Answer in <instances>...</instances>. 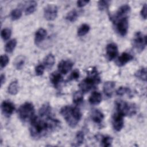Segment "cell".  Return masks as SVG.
<instances>
[{"mask_svg":"<svg viewBox=\"0 0 147 147\" xmlns=\"http://www.w3.org/2000/svg\"><path fill=\"white\" fill-rule=\"evenodd\" d=\"M123 118V116L117 111L112 116V125L114 129L117 131H121L123 127L124 121Z\"/></svg>","mask_w":147,"mask_h":147,"instance_id":"cell-9","label":"cell"},{"mask_svg":"<svg viewBox=\"0 0 147 147\" xmlns=\"http://www.w3.org/2000/svg\"><path fill=\"white\" fill-rule=\"evenodd\" d=\"M133 46L138 52L142 51L146 45V36L141 32H137L133 38Z\"/></svg>","mask_w":147,"mask_h":147,"instance_id":"cell-6","label":"cell"},{"mask_svg":"<svg viewBox=\"0 0 147 147\" xmlns=\"http://www.w3.org/2000/svg\"><path fill=\"white\" fill-rule=\"evenodd\" d=\"M22 16V10L20 8H16L13 10L10 13V18L12 20H17Z\"/></svg>","mask_w":147,"mask_h":147,"instance_id":"cell-31","label":"cell"},{"mask_svg":"<svg viewBox=\"0 0 147 147\" xmlns=\"http://www.w3.org/2000/svg\"><path fill=\"white\" fill-rule=\"evenodd\" d=\"M25 57L22 56H18L14 61V65L17 69H21L25 64Z\"/></svg>","mask_w":147,"mask_h":147,"instance_id":"cell-24","label":"cell"},{"mask_svg":"<svg viewBox=\"0 0 147 147\" xmlns=\"http://www.w3.org/2000/svg\"><path fill=\"white\" fill-rule=\"evenodd\" d=\"M84 140V135L83 131H79L76 133V137H75V142L73 145L74 146H80L81 145Z\"/></svg>","mask_w":147,"mask_h":147,"instance_id":"cell-27","label":"cell"},{"mask_svg":"<svg viewBox=\"0 0 147 147\" xmlns=\"http://www.w3.org/2000/svg\"><path fill=\"white\" fill-rule=\"evenodd\" d=\"M146 9H147V6H146V4L145 3L142 6L140 12L141 17L145 20L146 18Z\"/></svg>","mask_w":147,"mask_h":147,"instance_id":"cell-38","label":"cell"},{"mask_svg":"<svg viewBox=\"0 0 147 147\" xmlns=\"http://www.w3.org/2000/svg\"><path fill=\"white\" fill-rule=\"evenodd\" d=\"M62 80L63 77L59 72H53L50 75V81L55 87H57Z\"/></svg>","mask_w":147,"mask_h":147,"instance_id":"cell-17","label":"cell"},{"mask_svg":"<svg viewBox=\"0 0 147 147\" xmlns=\"http://www.w3.org/2000/svg\"><path fill=\"white\" fill-rule=\"evenodd\" d=\"M110 4V1H99L98 3V8L100 10H103L105 9H107L109 8Z\"/></svg>","mask_w":147,"mask_h":147,"instance_id":"cell-34","label":"cell"},{"mask_svg":"<svg viewBox=\"0 0 147 147\" xmlns=\"http://www.w3.org/2000/svg\"><path fill=\"white\" fill-rule=\"evenodd\" d=\"M37 5V3L36 1H29L28 3V5L25 10L26 15H29L33 13L36 10Z\"/></svg>","mask_w":147,"mask_h":147,"instance_id":"cell-21","label":"cell"},{"mask_svg":"<svg viewBox=\"0 0 147 147\" xmlns=\"http://www.w3.org/2000/svg\"><path fill=\"white\" fill-rule=\"evenodd\" d=\"M118 53L117 45L114 43H110L106 46V55L109 60L115 59Z\"/></svg>","mask_w":147,"mask_h":147,"instance_id":"cell-13","label":"cell"},{"mask_svg":"<svg viewBox=\"0 0 147 147\" xmlns=\"http://www.w3.org/2000/svg\"><path fill=\"white\" fill-rule=\"evenodd\" d=\"M44 70H45L44 65H43L42 64L38 65L35 68V72L36 74V75H37V76L42 75L44 72Z\"/></svg>","mask_w":147,"mask_h":147,"instance_id":"cell-37","label":"cell"},{"mask_svg":"<svg viewBox=\"0 0 147 147\" xmlns=\"http://www.w3.org/2000/svg\"><path fill=\"white\" fill-rule=\"evenodd\" d=\"M83 100V93L80 90L76 91L73 95V102L76 104H79Z\"/></svg>","mask_w":147,"mask_h":147,"instance_id":"cell-28","label":"cell"},{"mask_svg":"<svg viewBox=\"0 0 147 147\" xmlns=\"http://www.w3.org/2000/svg\"><path fill=\"white\" fill-rule=\"evenodd\" d=\"M35 110L30 102H25L20 106L18 110L20 119L24 122H30L34 117Z\"/></svg>","mask_w":147,"mask_h":147,"instance_id":"cell-4","label":"cell"},{"mask_svg":"<svg viewBox=\"0 0 147 147\" xmlns=\"http://www.w3.org/2000/svg\"><path fill=\"white\" fill-rule=\"evenodd\" d=\"M91 117L95 123L100 124L104 119V114L98 109H93L91 111Z\"/></svg>","mask_w":147,"mask_h":147,"instance_id":"cell-16","label":"cell"},{"mask_svg":"<svg viewBox=\"0 0 147 147\" xmlns=\"http://www.w3.org/2000/svg\"><path fill=\"white\" fill-rule=\"evenodd\" d=\"M100 82V77L99 74L96 68L93 67L88 71L87 76L80 83L79 87L83 93H86L99 83Z\"/></svg>","mask_w":147,"mask_h":147,"instance_id":"cell-3","label":"cell"},{"mask_svg":"<svg viewBox=\"0 0 147 147\" xmlns=\"http://www.w3.org/2000/svg\"><path fill=\"white\" fill-rule=\"evenodd\" d=\"M102 94L97 91L93 92L89 97L88 102L91 105H96L99 104L102 101Z\"/></svg>","mask_w":147,"mask_h":147,"instance_id":"cell-19","label":"cell"},{"mask_svg":"<svg viewBox=\"0 0 147 147\" xmlns=\"http://www.w3.org/2000/svg\"><path fill=\"white\" fill-rule=\"evenodd\" d=\"M113 138L110 136H103L101 139V145L104 147H109L111 145Z\"/></svg>","mask_w":147,"mask_h":147,"instance_id":"cell-32","label":"cell"},{"mask_svg":"<svg viewBox=\"0 0 147 147\" xmlns=\"http://www.w3.org/2000/svg\"><path fill=\"white\" fill-rule=\"evenodd\" d=\"M8 92L11 95H16L18 91V84L17 80H14L10 83L8 86Z\"/></svg>","mask_w":147,"mask_h":147,"instance_id":"cell-22","label":"cell"},{"mask_svg":"<svg viewBox=\"0 0 147 147\" xmlns=\"http://www.w3.org/2000/svg\"><path fill=\"white\" fill-rule=\"evenodd\" d=\"M60 112L68 125L71 127H76L82 118V113L76 107L64 106L61 107Z\"/></svg>","mask_w":147,"mask_h":147,"instance_id":"cell-2","label":"cell"},{"mask_svg":"<svg viewBox=\"0 0 147 147\" xmlns=\"http://www.w3.org/2000/svg\"><path fill=\"white\" fill-rule=\"evenodd\" d=\"M90 27L88 25L84 24L81 25L78 29V35L79 36H83L86 35L90 30Z\"/></svg>","mask_w":147,"mask_h":147,"instance_id":"cell-26","label":"cell"},{"mask_svg":"<svg viewBox=\"0 0 147 147\" xmlns=\"http://www.w3.org/2000/svg\"><path fill=\"white\" fill-rule=\"evenodd\" d=\"M130 10V7L127 4L123 5L118 9V10L115 13L114 15L110 17V19L113 22H114L118 19L126 17V14L128 13H129Z\"/></svg>","mask_w":147,"mask_h":147,"instance_id":"cell-10","label":"cell"},{"mask_svg":"<svg viewBox=\"0 0 147 147\" xmlns=\"http://www.w3.org/2000/svg\"><path fill=\"white\" fill-rule=\"evenodd\" d=\"M116 94L118 96H123L125 94H127L130 96H131V91L130 88L127 87H120L116 91Z\"/></svg>","mask_w":147,"mask_h":147,"instance_id":"cell-30","label":"cell"},{"mask_svg":"<svg viewBox=\"0 0 147 147\" xmlns=\"http://www.w3.org/2000/svg\"><path fill=\"white\" fill-rule=\"evenodd\" d=\"M17 45V40L15 38L9 40L5 45V51L7 53H11L13 51Z\"/></svg>","mask_w":147,"mask_h":147,"instance_id":"cell-23","label":"cell"},{"mask_svg":"<svg viewBox=\"0 0 147 147\" xmlns=\"http://www.w3.org/2000/svg\"><path fill=\"white\" fill-rule=\"evenodd\" d=\"M59 125L60 121L52 116L49 104L46 103L39 109L38 115H34L30 121V134L33 138L38 139L55 131Z\"/></svg>","mask_w":147,"mask_h":147,"instance_id":"cell-1","label":"cell"},{"mask_svg":"<svg viewBox=\"0 0 147 147\" xmlns=\"http://www.w3.org/2000/svg\"><path fill=\"white\" fill-rule=\"evenodd\" d=\"M89 1H84V0H80L77 1V6L79 7H82L89 3Z\"/></svg>","mask_w":147,"mask_h":147,"instance_id":"cell-39","label":"cell"},{"mask_svg":"<svg viewBox=\"0 0 147 147\" xmlns=\"http://www.w3.org/2000/svg\"><path fill=\"white\" fill-rule=\"evenodd\" d=\"M135 76L142 81H146V69L145 68H141L135 73Z\"/></svg>","mask_w":147,"mask_h":147,"instance_id":"cell-25","label":"cell"},{"mask_svg":"<svg viewBox=\"0 0 147 147\" xmlns=\"http://www.w3.org/2000/svg\"><path fill=\"white\" fill-rule=\"evenodd\" d=\"M80 76V72L78 69H74L71 74L69 77L68 78V80L71 81V80H77Z\"/></svg>","mask_w":147,"mask_h":147,"instance_id":"cell-35","label":"cell"},{"mask_svg":"<svg viewBox=\"0 0 147 147\" xmlns=\"http://www.w3.org/2000/svg\"><path fill=\"white\" fill-rule=\"evenodd\" d=\"M1 86L5 83V75L4 74H1Z\"/></svg>","mask_w":147,"mask_h":147,"instance_id":"cell-40","label":"cell"},{"mask_svg":"<svg viewBox=\"0 0 147 147\" xmlns=\"http://www.w3.org/2000/svg\"><path fill=\"white\" fill-rule=\"evenodd\" d=\"M117 111L123 117L133 115L136 113L137 107L133 103H129L125 101L119 100L115 102Z\"/></svg>","mask_w":147,"mask_h":147,"instance_id":"cell-5","label":"cell"},{"mask_svg":"<svg viewBox=\"0 0 147 147\" xmlns=\"http://www.w3.org/2000/svg\"><path fill=\"white\" fill-rule=\"evenodd\" d=\"M55 62V58L53 55L49 53L44 59V64L45 67L50 69L51 68Z\"/></svg>","mask_w":147,"mask_h":147,"instance_id":"cell-20","label":"cell"},{"mask_svg":"<svg viewBox=\"0 0 147 147\" xmlns=\"http://www.w3.org/2000/svg\"><path fill=\"white\" fill-rule=\"evenodd\" d=\"M133 59V56L131 54L127 52H123L118 57L117 63L119 66L121 67L132 60Z\"/></svg>","mask_w":147,"mask_h":147,"instance_id":"cell-15","label":"cell"},{"mask_svg":"<svg viewBox=\"0 0 147 147\" xmlns=\"http://www.w3.org/2000/svg\"><path fill=\"white\" fill-rule=\"evenodd\" d=\"M114 23L115 24L117 32L121 36H124L127 34L129 28V22L127 16L118 19Z\"/></svg>","mask_w":147,"mask_h":147,"instance_id":"cell-7","label":"cell"},{"mask_svg":"<svg viewBox=\"0 0 147 147\" xmlns=\"http://www.w3.org/2000/svg\"><path fill=\"white\" fill-rule=\"evenodd\" d=\"M78 16V11L76 10H72L67 13L65 18L69 22H74L77 20Z\"/></svg>","mask_w":147,"mask_h":147,"instance_id":"cell-29","label":"cell"},{"mask_svg":"<svg viewBox=\"0 0 147 147\" xmlns=\"http://www.w3.org/2000/svg\"><path fill=\"white\" fill-rule=\"evenodd\" d=\"M115 86V83L113 81H108L104 83L103 89L105 94L109 98L111 97Z\"/></svg>","mask_w":147,"mask_h":147,"instance_id":"cell-14","label":"cell"},{"mask_svg":"<svg viewBox=\"0 0 147 147\" xmlns=\"http://www.w3.org/2000/svg\"><path fill=\"white\" fill-rule=\"evenodd\" d=\"M9 61L8 56L6 55H2L1 56V68H3L7 65Z\"/></svg>","mask_w":147,"mask_h":147,"instance_id":"cell-36","label":"cell"},{"mask_svg":"<svg viewBox=\"0 0 147 147\" xmlns=\"http://www.w3.org/2000/svg\"><path fill=\"white\" fill-rule=\"evenodd\" d=\"M1 108L3 114L7 117H10L15 110L14 104L9 100H3L1 103Z\"/></svg>","mask_w":147,"mask_h":147,"instance_id":"cell-11","label":"cell"},{"mask_svg":"<svg viewBox=\"0 0 147 147\" xmlns=\"http://www.w3.org/2000/svg\"><path fill=\"white\" fill-rule=\"evenodd\" d=\"M57 7L53 4H48L44 10V16L48 21L54 20L57 16Z\"/></svg>","mask_w":147,"mask_h":147,"instance_id":"cell-8","label":"cell"},{"mask_svg":"<svg viewBox=\"0 0 147 147\" xmlns=\"http://www.w3.org/2000/svg\"><path fill=\"white\" fill-rule=\"evenodd\" d=\"M11 30L9 28H4L1 30V37L4 41H6L9 39V38L11 36Z\"/></svg>","mask_w":147,"mask_h":147,"instance_id":"cell-33","label":"cell"},{"mask_svg":"<svg viewBox=\"0 0 147 147\" xmlns=\"http://www.w3.org/2000/svg\"><path fill=\"white\" fill-rule=\"evenodd\" d=\"M47 36V30L44 28H40L38 29L34 36V41L36 44H40L46 37Z\"/></svg>","mask_w":147,"mask_h":147,"instance_id":"cell-18","label":"cell"},{"mask_svg":"<svg viewBox=\"0 0 147 147\" xmlns=\"http://www.w3.org/2000/svg\"><path fill=\"white\" fill-rule=\"evenodd\" d=\"M73 65L74 64L71 60H61L57 65L59 72L61 74L65 75L72 69Z\"/></svg>","mask_w":147,"mask_h":147,"instance_id":"cell-12","label":"cell"}]
</instances>
